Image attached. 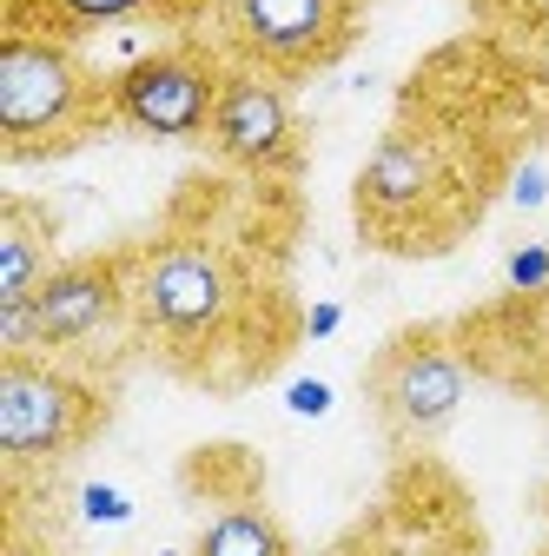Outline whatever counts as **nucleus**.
<instances>
[{"label":"nucleus","instance_id":"a211bd4d","mask_svg":"<svg viewBox=\"0 0 549 556\" xmlns=\"http://www.w3.org/2000/svg\"><path fill=\"white\" fill-rule=\"evenodd\" d=\"M358 8H378V0H358Z\"/></svg>","mask_w":549,"mask_h":556},{"label":"nucleus","instance_id":"1a4fd4ad","mask_svg":"<svg viewBox=\"0 0 549 556\" xmlns=\"http://www.w3.org/2000/svg\"><path fill=\"white\" fill-rule=\"evenodd\" d=\"M205 0H14L21 34H53V40H80L93 27H126V21H192Z\"/></svg>","mask_w":549,"mask_h":556},{"label":"nucleus","instance_id":"9d476101","mask_svg":"<svg viewBox=\"0 0 549 556\" xmlns=\"http://www.w3.org/2000/svg\"><path fill=\"white\" fill-rule=\"evenodd\" d=\"M53 271V232L27 199H8L0 213V305H27Z\"/></svg>","mask_w":549,"mask_h":556},{"label":"nucleus","instance_id":"2eb2a0df","mask_svg":"<svg viewBox=\"0 0 549 556\" xmlns=\"http://www.w3.org/2000/svg\"><path fill=\"white\" fill-rule=\"evenodd\" d=\"M337 318H345V312H337V305H318V312H311V325H305V331H311V338H324V331H337Z\"/></svg>","mask_w":549,"mask_h":556},{"label":"nucleus","instance_id":"6e6552de","mask_svg":"<svg viewBox=\"0 0 549 556\" xmlns=\"http://www.w3.org/2000/svg\"><path fill=\"white\" fill-rule=\"evenodd\" d=\"M213 147L245 173H285L298 160V113L285 100V80H265L252 66H226V87L213 106Z\"/></svg>","mask_w":549,"mask_h":556},{"label":"nucleus","instance_id":"20e7f679","mask_svg":"<svg viewBox=\"0 0 549 556\" xmlns=\"http://www.w3.org/2000/svg\"><path fill=\"white\" fill-rule=\"evenodd\" d=\"M358 0H219V27L239 66L265 80H305L358 40Z\"/></svg>","mask_w":549,"mask_h":556},{"label":"nucleus","instance_id":"f8f14e48","mask_svg":"<svg viewBox=\"0 0 549 556\" xmlns=\"http://www.w3.org/2000/svg\"><path fill=\"white\" fill-rule=\"evenodd\" d=\"M503 286H510V299H549V239H542V245H516V252H510Z\"/></svg>","mask_w":549,"mask_h":556},{"label":"nucleus","instance_id":"dca6fc26","mask_svg":"<svg viewBox=\"0 0 549 556\" xmlns=\"http://www.w3.org/2000/svg\"><path fill=\"white\" fill-rule=\"evenodd\" d=\"M8 556H60V549H47V543H27V536H14V543H8Z\"/></svg>","mask_w":549,"mask_h":556},{"label":"nucleus","instance_id":"0eeeda50","mask_svg":"<svg viewBox=\"0 0 549 556\" xmlns=\"http://www.w3.org/2000/svg\"><path fill=\"white\" fill-rule=\"evenodd\" d=\"M132 318V258H66L34 292V352H74Z\"/></svg>","mask_w":549,"mask_h":556},{"label":"nucleus","instance_id":"423d86ee","mask_svg":"<svg viewBox=\"0 0 549 556\" xmlns=\"http://www.w3.org/2000/svg\"><path fill=\"white\" fill-rule=\"evenodd\" d=\"M226 87V66L199 47H159L113 74V113L119 126L146 139H205L213 132V106Z\"/></svg>","mask_w":549,"mask_h":556},{"label":"nucleus","instance_id":"f03ea898","mask_svg":"<svg viewBox=\"0 0 549 556\" xmlns=\"http://www.w3.org/2000/svg\"><path fill=\"white\" fill-rule=\"evenodd\" d=\"M239 265L213 239H159L132 258V325L173 358H199L239 325Z\"/></svg>","mask_w":549,"mask_h":556},{"label":"nucleus","instance_id":"9b49d317","mask_svg":"<svg viewBox=\"0 0 549 556\" xmlns=\"http://www.w3.org/2000/svg\"><path fill=\"white\" fill-rule=\"evenodd\" d=\"M192 556H292V543H285V530H279V517H271V510L226 504V510L205 517Z\"/></svg>","mask_w":549,"mask_h":556},{"label":"nucleus","instance_id":"f3484780","mask_svg":"<svg viewBox=\"0 0 549 556\" xmlns=\"http://www.w3.org/2000/svg\"><path fill=\"white\" fill-rule=\"evenodd\" d=\"M542 358H549V325H542Z\"/></svg>","mask_w":549,"mask_h":556},{"label":"nucleus","instance_id":"ddd939ff","mask_svg":"<svg viewBox=\"0 0 549 556\" xmlns=\"http://www.w3.org/2000/svg\"><path fill=\"white\" fill-rule=\"evenodd\" d=\"M80 504H87V517H93V523H126V497H119V491H100V483H93Z\"/></svg>","mask_w":549,"mask_h":556},{"label":"nucleus","instance_id":"4468645a","mask_svg":"<svg viewBox=\"0 0 549 556\" xmlns=\"http://www.w3.org/2000/svg\"><path fill=\"white\" fill-rule=\"evenodd\" d=\"M324 404H331V391H324V384H311V378H305V384H292V410H298V417H318Z\"/></svg>","mask_w":549,"mask_h":556},{"label":"nucleus","instance_id":"39448f33","mask_svg":"<svg viewBox=\"0 0 549 556\" xmlns=\"http://www.w3.org/2000/svg\"><path fill=\"white\" fill-rule=\"evenodd\" d=\"M463 391H470V365L457 358V344L444 331H404L371 365V404L384 417V431L404 444L444 438L450 417L463 410Z\"/></svg>","mask_w":549,"mask_h":556},{"label":"nucleus","instance_id":"7ed1b4c3","mask_svg":"<svg viewBox=\"0 0 549 556\" xmlns=\"http://www.w3.org/2000/svg\"><path fill=\"white\" fill-rule=\"evenodd\" d=\"M106 425V397L53 365V352H8L0 358V457L14 470L80 457Z\"/></svg>","mask_w":549,"mask_h":556},{"label":"nucleus","instance_id":"f257e3e1","mask_svg":"<svg viewBox=\"0 0 549 556\" xmlns=\"http://www.w3.org/2000/svg\"><path fill=\"white\" fill-rule=\"evenodd\" d=\"M113 119V80L93 74L74 40L8 27L0 40V147L8 160L74 153Z\"/></svg>","mask_w":549,"mask_h":556}]
</instances>
